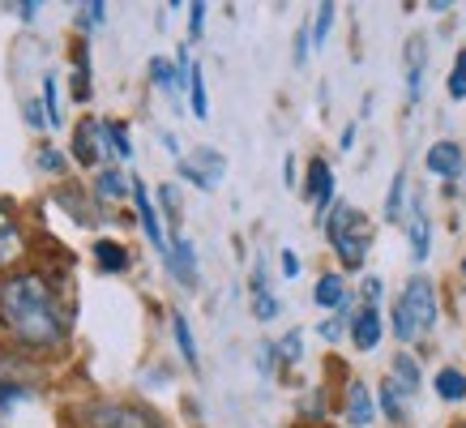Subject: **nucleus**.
<instances>
[{
    "mask_svg": "<svg viewBox=\"0 0 466 428\" xmlns=\"http://www.w3.org/2000/svg\"><path fill=\"white\" fill-rule=\"evenodd\" d=\"M390 382H394L398 390L410 399V394L420 390V369H415V360H410V356H394V377H390Z\"/></svg>",
    "mask_w": 466,
    "mask_h": 428,
    "instance_id": "obj_19",
    "label": "nucleus"
},
{
    "mask_svg": "<svg viewBox=\"0 0 466 428\" xmlns=\"http://www.w3.org/2000/svg\"><path fill=\"white\" fill-rule=\"evenodd\" d=\"M299 347H304V334H299V330H291V334H287V339L279 342V356H283L287 364H296V360L304 356V352H299Z\"/></svg>",
    "mask_w": 466,
    "mask_h": 428,
    "instance_id": "obj_31",
    "label": "nucleus"
},
{
    "mask_svg": "<svg viewBox=\"0 0 466 428\" xmlns=\"http://www.w3.org/2000/svg\"><path fill=\"white\" fill-rule=\"evenodd\" d=\"M402 399H407V394H402V390L385 377V382H381V407H385V415H390V420H402Z\"/></svg>",
    "mask_w": 466,
    "mask_h": 428,
    "instance_id": "obj_26",
    "label": "nucleus"
},
{
    "mask_svg": "<svg viewBox=\"0 0 466 428\" xmlns=\"http://www.w3.org/2000/svg\"><path fill=\"white\" fill-rule=\"evenodd\" d=\"M437 394L445 403H462L466 399V372L462 369H441L437 372Z\"/></svg>",
    "mask_w": 466,
    "mask_h": 428,
    "instance_id": "obj_17",
    "label": "nucleus"
},
{
    "mask_svg": "<svg viewBox=\"0 0 466 428\" xmlns=\"http://www.w3.org/2000/svg\"><path fill=\"white\" fill-rule=\"evenodd\" d=\"M407 99L420 103V95H424V69H428V43L424 35H415V39H407Z\"/></svg>",
    "mask_w": 466,
    "mask_h": 428,
    "instance_id": "obj_7",
    "label": "nucleus"
},
{
    "mask_svg": "<svg viewBox=\"0 0 466 428\" xmlns=\"http://www.w3.org/2000/svg\"><path fill=\"white\" fill-rule=\"evenodd\" d=\"M372 415H377V407H372L368 385L364 382H351V385H347V424H351V428H368V424H372Z\"/></svg>",
    "mask_w": 466,
    "mask_h": 428,
    "instance_id": "obj_12",
    "label": "nucleus"
},
{
    "mask_svg": "<svg viewBox=\"0 0 466 428\" xmlns=\"http://www.w3.org/2000/svg\"><path fill=\"white\" fill-rule=\"evenodd\" d=\"M39 163H43V168H47V171H56V168H60V155H52V150H43V155H39Z\"/></svg>",
    "mask_w": 466,
    "mask_h": 428,
    "instance_id": "obj_40",
    "label": "nucleus"
},
{
    "mask_svg": "<svg viewBox=\"0 0 466 428\" xmlns=\"http://www.w3.org/2000/svg\"><path fill=\"white\" fill-rule=\"evenodd\" d=\"M309 201H312V210H317V223H321L325 214L321 210H329V201H334V171H329V163L325 158H312L309 163Z\"/></svg>",
    "mask_w": 466,
    "mask_h": 428,
    "instance_id": "obj_6",
    "label": "nucleus"
},
{
    "mask_svg": "<svg viewBox=\"0 0 466 428\" xmlns=\"http://www.w3.org/2000/svg\"><path fill=\"white\" fill-rule=\"evenodd\" d=\"M364 296H368V304L377 309V300H381V279H364Z\"/></svg>",
    "mask_w": 466,
    "mask_h": 428,
    "instance_id": "obj_35",
    "label": "nucleus"
},
{
    "mask_svg": "<svg viewBox=\"0 0 466 428\" xmlns=\"http://www.w3.org/2000/svg\"><path fill=\"white\" fill-rule=\"evenodd\" d=\"M167 266H171V274H176L184 287H198V257H193V244L184 240V236H176V240H171Z\"/></svg>",
    "mask_w": 466,
    "mask_h": 428,
    "instance_id": "obj_10",
    "label": "nucleus"
},
{
    "mask_svg": "<svg viewBox=\"0 0 466 428\" xmlns=\"http://www.w3.org/2000/svg\"><path fill=\"white\" fill-rule=\"evenodd\" d=\"M22 249H26V240H22V228H17V219H14L9 210H0V266L17 261V257H22Z\"/></svg>",
    "mask_w": 466,
    "mask_h": 428,
    "instance_id": "obj_14",
    "label": "nucleus"
},
{
    "mask_svg": "<svg viewBox=\"0 0 466 428\" xmlns=\"http://www.w3.org/2000/svg\"><path fill=\"white\" fill-rule=\"evenodd\" d=\"M171 334H176V347H180V356L188 369H198V339H193V330H188V317L176 313L171 317Z\"/></svg>",
    "mask_w": 466,
    "mask_h": 428,
    "instance_id": "obj_16",
    "label": "nucleus"
},
{
    "mask_svg": "<svg viewBox=\"0 0 466 428\" xmlns=\"http://www.w3.org/2000/svg\"><path fill=\"white\" fill-rule=\"evenodd\" d=\"M0 317L30 347H52V342L65 339L60 304L39 274H14L9 283L0 287Z\"/></svg>",
    "mask_w": 466,
    "mask_h": 428,
    "instance_id": "obj_1",
    "label": "nucleus"
},
{
    "mask_svg": "<svg viewBox=\"0 0 466 428\" xmlns=\"http://www.w3.org/2000/svg\"><path fill=\"white\" fill-rule=\"evenodd\" d=\"M103 133H107V138H112V150L120 158H128L133 155V146H128V133H125V125H116V120H107V125H103Z\"/></svg>",
    "mask_w": 466,
    "mask_h": 428,
    "instance_id": "obj_29",
    "label": "nucleus"
},
{
    "mask_svg": "<svg viewBox=\"0 0 466 428\" xmlns=\"http://www.w3.org/2000/svg\"><path fill=\"white\" fill-rule=\"evenodd\" d=\"M90 424L95 428H155V420L137 407H125V403H103L90 412Z\"/></svg>",
    "mask_w": 466,
    "mask_h": 428,
    "instance_id": "obj_5",
    "label": "nucleus"
},
{
    "mask_svg": "<svg viewBox=\"0 0 466 428\" xmlns=\"http://www.w3.org/2000/svg\"><path fill=\"white\" fill-rule=\"evenodd\" d=\"M381 313L368 304V309H360V313L351 317V342L360 347V352H377V342H381Z\"/></svg>",
    "mask_w": 466,
    "mask_h": 428,
    "instance_id": "obj_9",
    "label": "nucleus"
},
{
    "mask_svg": "<svg viewBox=\"0 0 466 428\" xmlns=\"http://www.w3.org/2000/svg\"><path fill=\"white\" fill-rule=\"evenodd\" d=\"M99 193L103 198H125V193H133V185H128V176L107 168V171H99Z\"/></svg>",
    "mask_w": 466,
    "mask_h": 428,
    "instance_id": "obj_23",
    "label": "nucleus"
},
{
    "mask_svg": "<svg viewBox=\"0 0 466 428\" xmlns=\"http://www.w3.org/2000/svg\"><path fill=\"white\" fill-rule=\"evenodd\" d=\"M351 142H355V125H347L342 128V150H351Z\"/></svg>",
    "mask_w": 466,
    "mask_h": 428,
    "instance_id": "obj_42",
    "label": "nucleus"
},
{
    "mask_svg": "<svg viewBox=\"0 0 466 428\" xmlns=\"http://www.w3.org/2000/svg\"><path fill=\"white\" fill-rule=\"evenodd\" d=\"M424 163H428V171L458 180V171H462V146H458V142H437L432 150H428Z\"/></svg>",
    "mask_w": 466,
    "mask_h": 428,
    "instance_id": "obj_13",
    "label": "nucleus"
},
{
    "mask_svg": "<svg viewBox=\"0 0 466 428\" xmlns=\"http://www.w3.org/2000/svg\"><path fill=\"white\" fill-rule=\"evenodd\" d=\"M26 120L30 125H47V116H39V103H26Z\"/></svg>",
    "mask_w": 466,
    "mask_h": 428,
    "instance_id": "obj_39",
    "label": "nucleus"
},
{
    "mask_svg": "<svg viewBox=\"0 0 466 428\" xmlns=\"http://www.w3.org/2000/svg\"><path fill=\"white\" fill-rule=\"evenodd\" d=\"M283 274H287V279H296V274H299V257L291 253V249H283Z\"/></svg>",
    "mask_w": 466,
    "mask_h": 428,
    "instance_id": "obj_36",
    "label": "nucleus"
},
{
    "mask_svg": "<svg viewBox=\"0 0 466 428\" xmlns=\"http://www.w3.org/2000/svg\"><path fill=\"white\" fill-rule=\"evenodd\" d=\"M9 9H14L17 17H26V22H30L35 14H39V5H35V0H17V5H9Z\"/></svg>",
    "mask_w": 466,
    "mask_h": 428,
    "instance_id": "obj_34",
    "label": "nucleus"
},
{
    "mask_svg": "<svg viewBox=\"0 0 466 428\" xmlns=\"http://www.w3.org/2000/svg\"><path fill=\"white\" fill-rule=\"evenodd\" d=\"M334 9L339 5H317V22H312V47H325V39H329V26H334Z\"/></svg>",
    "mask_w": 466,
    "mask_h": 428,
    "instance_id": "obj_24",
    "label": "nucleus"
},
{
    "mask_svg": "<svg viewBox=\"0 0 466 428\" xmlns=\"http://www.w3.org/2000/svg\"><path fill=\"white\" fill-rule=\"evenodd\" d=\"M95 133H99V125H95V120H86L82 128H77V142H73V155H77V163H95V142H90V138H95Z\"/></svg>",
    "mask_w": 466,
    "mask_h": 428,
    "instance_id": "obj_22",
    "label": "nucleus"
},
{
    "mask_svg": "<svg viewBox=\"0 0 466 428\" xmlns=\"http://www.w3.org/2000/svg\"><path fill=\"white\" fill-rule=\"evenodd\" d=\"M312 300L321 309H342L347 304V283H342L339 274H321V283L312 287Z\"/></svg>",
    "mask_w": 466,
    "mask_h": 428,
    "instance_id": "obj_15",
    "label": "nucleus"
},
{
    "mask_svg": "<svg viewBox=\"0 0 466 428\" xmlns=\"http://www.w3.org/2000/svg\"><path fill=\"white\" fill-rule=\"evenodd\" d=\"M304 60H309V30L296 35V65H304Z\"/></svg>",
    "mask_w": 466,
    "mask_h": 428,
    "instance_id": "obj_37",
    "label": "nucleus"
},
{
    "mask_svg": "<svg viewBox=\"0 0 466 428\" xmlns=\"http://www.w3.org/2000/svg\"><path fill=\"white\" fill-rule=\"evenodd\" d=\"M407 236H410V261H428V253H432V223H428L424 201H415V206H410Z\"/></svg>",
    "mask_w": 466,
    "mask_h": 428,
    "instance_id": "obj_8",
    "label": "nucleus"
},
{
    "mask_svg": "<svg viewBox=\"0 0 466 428\" xmlns=\"http://www.w3.org/2000/svg\"><path fill=\"white\" fill-rule=\"evenodd\" d=\"M283 176H287V185H296V158L287 155V163H283Z\"/></svg>",
    "mask_w": 466,
    "mask_h": 428,
    "instance_id": "obj_41",
    "label": "nucleus"
},
{
    "mask_svg": "<svg viewBox=\"0 0 466 428\" xmlns=\"http://www.w3.org/2000/svg\"><path fill=\"white\" fill-rule=\"evenodd\" d=\"M43 112H47V125H60V120H65V116H60V103H56V77L43 82Z\"/></svg>",
    "mask_w": 466,
    "mask_h": 428,
    "instance_id": "obj_27",
    "label": "nucleus"
},
{
    "mask_svg": "<svg viewBox=\"0 0 466 428\" xmlns=\"http://www.w3.org/2000/svg\"><path fill=\"white\" fill-rule=\"evenodd\" d=\"M133 201H137V214H142V228H146V236H150V244H155L158 253H167L171 244L163 240V228H158V210H155V201H150V193H146L142 180H133Z\"/></svg>",
    "mask_w": 466,
    "mask_h": 428,
    "instance_id": "obj_11",
    "label": "nucleus"
},
{
    "mask_svg": "<svg viewBox=\"0 0 466 428\" xmlns=\"http://www.w3.org/2000/svg\"><path fill=\"white\" fill-rule=\"evenodd\" d=\"M432 326H437V287H432V279L415 274L394 304V334L402 342H410L420 334H428Z\"/></svg>",
    "mask_w": 466,
    "mask_h": 428,
    "instance_id": "obj_3",
    "label": "nucleus"
},
{
    "mask_svg": "<svg viewBox=\"0 0 466 428\" xmlns=\"http://www.w3.org/2000/svg\"><path fill=\"white\" fill-rule=\"evenodd\" d=\"M188 99H193V116H198V120H206V116H210V99H206V73H201V65H193V69H188Z\"/></svg>",
    "mask_w": 466,
    "mask_h": 428,
    "instance_id": "obj_20",
    "label": "nucleus"
},
{
    "mask_svg": "<svg viewBox=\"0 0 466 428\" xmlns=\"http://www.w3.org/2000/svg\"><path fill=\"white\" fill-rule=\"evenodd\" d=\"M445 90H450V99L462 103L466 99V47L453 56V69H450V82H445Z\"/></svg>",
    "mask_w": 466,
    "mask_h": 428,
    "instance_id": "obj_25",
    "label": "nucleus"
},
{
    "mask_svg": "<svg viewBox=\"0 0 466 428\" xmlns=\"http://www.w3.org/2000/svg\"><path fill=\"white\" fill-rule=\"evenodd\" d=\"M82 9H86L82 22H90V26H99V22H107V14H103L107 5H103V0H90V5H82Z\"/></svg>",
    "mask_w": 466,
    "mask_h": 428,
    "instance_id": "obj_32",
    "label": "nucleus"
},
{
    "mask_svg": "<svg viewBox=\"0 0 466 428\" xmlns=\"http://www.w3.org/2000/svg\"><path fill=\"white\" fill-rule=\"evenodd\" d=\"M201 22H206V5L198 0V5H188V26H193V39L201 35Z\"/></svg>",
    "mask_w": 466,
    "mask_h": 428,
    "instance_id": "obj_33",
    "label": "nucleus"
},
{
    "mask_svg": "<svg viewBox=\"0 0 466 428\" xmlns=\"http://www.w3.org/2000/svg\"><path fill=\"white\" fill-rule=\"evenodd\" d=\"M325 236L339 249V261L347 270H360V266H364L368 244H372V228H368V219L355 210V206L339 201L334 210L325 214Z\"/></svg>",
    "mask_w": 466,
    "mask_h": 428,
    "instance_id": "obj_2",
    "label": "nucleus"
},
{
    "mask_svg": "<svg viewBox=\"0 0 466 428\" xmlns=\"http://www.w3.org/2000/svg\"><path fill=\"white\" fill-rule=\"evenodd\" d=\"M163 206H167V214L176 219V210H180V198H176V189H163Z\"/></svg>",
    "mask_w": 466,
    "mask_h": 428,
    "instance_id": "obj_38",
    "label": "nucleus"
},
{
    "mask_svg": "<svg viewBox=\"0 0 466 428\" xmlns=\"http://www.w3.org/2000/svg\"><path fill=\"white\" fill-rule=\"evenodd\" d=\"M462 270H466V261H462Z\"/></svg>",
    "mask_w": 466,
    "mask_h": 428,
    "instance_id": "obj_43",
    "label": "nucleus"
},
{
    "mask_svg": "<svg viewBox=\"0 0 466 428\" xmlns=\"http://www.w3.org/2000/svg\"><path fill=\"white\" fill-rule=\"evenodd\" d=\"M176 168H180L184 180H193L198 189H218V180H223V171H227V158L218 150H210V146H201L188 158H180Z\"/></svg>",
    "mask_w": 466,
    "mask_h": 428,
    "instance_id": "obj_4",
    "label": "nucleus"
},
{
    "mask_svg": "<svg viewBox=\"0 0 466 428\" xmlns=\"http://www.w3.org/2000/svg\"><path fill=\"white\" fill-rule=\"evenodd\" d=\"M402 206H407V171H394L390 193H385V219L398 223V219H402Z\"/></svg>",
    "mask_w": 466,
    "mask_h": 428,
    "instance_id": "obj_18",
    "label": "nucleus"
},
{
    "mask_svg": "<svg viewBox=\"0 0 466 428\" xmlns=\"http://www.w3.org/2000/svg\"><path fill=\"white\" fill-rule=\"evenodd\" d=\"M90 95V52H86V43L77 47V99Z\"/></svg>",
    "mask_w": 466,
    "mask_h": 428,
    "instance_id": "obj_30",
    "label": "nucleus"
},
{
    "mask_svg": "<svg viewBox=\"0 0 466 428\" xmlns=\"http://www.w3.org/2000/svg\"><path fill=\"white\" fill-rule=\"evenodd\" d=\"M253 313L261 317V321H274V317L283 313V304L269 296V291H257V296H253Z\"/></svg>",
    "mask_w": 466,
    "mask_h": 428,
    "instance_id": "obj_28",
    "label": "nucleus"
},
{
    "mask_svg": "<svg viewBox=\"0 0 466 428\" xmlns=\"http://www.w3.org/2000/svg\"><path fill=\"white\" fill-rule=\"evenodd\" d=\"M95 261H99L103 270L116 274V270H125V266H128V253L116 240H99V244H95Z\"/></svg>",
    "mask_w": 466,
    "mask_h": 428,
    "instance_id": "obj_21",
    "label": "nucleus"
}]
</instances>
